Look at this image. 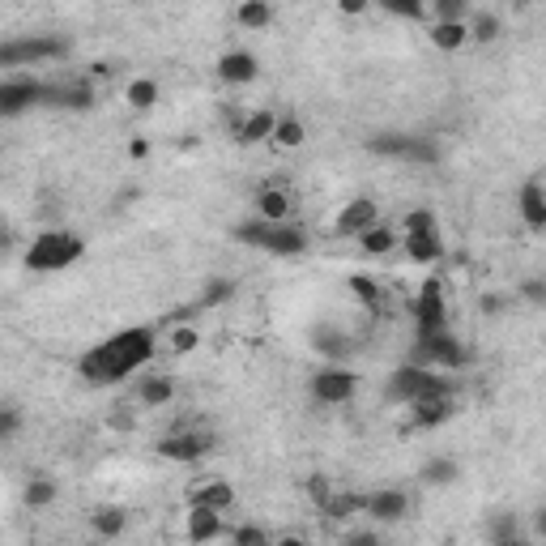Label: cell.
I'll use <instances>...</instances> for the list:
<instances>
[{"instance_id":"obj_35","label":"cell","mask_w":546,"mask_h":546,"mask_svg":"<svg viewBox=\"0 0 546 546\" xmlns=\"http://www.w3.org/2000/svg\"><path fill=\"white\" fill-rule=\"evenodd\" d=\"M128 103H133L137 111H150L158 103V82H154V77H133V82H128Z\"/></svg>"},{"instance_id":"obj_8","label":"cell","mask_w":546,"mask_h":546,"mask_svg":"<svg viewBox=\"0 0 546 546\" xmlns=\"http://www.w3.org/2000/svg\"><path fill=\"white\" fill-rule=\"evenodd\" d=\"M308 393H312L316 406H350L355 393H359V376H355V367H346L342 359H333V363L320 367V372H312Z\"/></svg>"},{"instance_id":"obj_12","label":"cell","mask_w":546,"mask_h":546,"mask_svg":"<svg viewBox=\"0 0 546 546\" xmlns=\"http://www.w3.org/2000/svg\"><path fill=\"white\" fill-rule=\"evenodd\" d=\"M214 448V436L210 431H171V436L158 440V457H167V461H180V465H192V461H201L205 453Z\"/></svg>"},{"instance_id":"obj_7","label":"cell","mask_w":546,"mask_h":546,"mask_svg":"<svg viewBox=\"0 0 546 546\" xmlns=\"http://www.w3.org/2000/svg\"><path fill=\"white\" fill-rule=\"evenodd\" d=\"M410 363L436 367V372H461V367L470 363V350H465L461 337L444 325V329L427 333V337H414V359Z\"/></svg>"},{"instance_id":"obj_46","label":"cell","mask_w":546,"mask_h":546,"mask_svg":"<svg viewBox=\"0 0 546 546\" xmlns=\"http://www.w3.org/2000/svg\"><path fill=\"white\" fill-rule=\"evenodd\" d=\"M146 154H150V141H141V137L128 141V158H146Z\"/></svg>"},{"instance_id":"obj_45","label":"cell","mask_w":546,"mask_h":546,"mask_svg":"<svg viewBox=\"0 0 546 546\" xmlns=\"http://www.w3.org/2000/svg\"><path fill=\"white\" fill-rule=\"evenodd\" d=\"M367 5H372V0H337V9H342L346 18H359V13H367Z\"/></svg>"},{"instance_id":"obj_5","label":"cell","mask_w":546,"mask_h":546,"mask_svg":"<svg viewBox=\"0 0 546 546\" xmlns=\"http://www.w3.org/2000/svg\"><path fill=\"white\" fill-rule=\"evenodd\" d=\"M73 47L64 35H18L0 43V69H35V64L64 60Z\"/></svg>"},{"instance_id":"obj_13","label":"cell","mask_w":546,"mask_h":546,"mask_svg":"<svg viewBox=\"0 0 546 546\" xmlns=\"http://www.w3.org/2000/svg\"><path fill=\"white\" fill-rule=\"evenodd\" d=\"M406 410H410V427L414 431H436V427H444L457 414V393H431V397H419Z\"/></svg>"},{"instance_id":"obj_24","label":"cell","mask_w":546,"mask_h":546,"mask_svg":"<svg viewBox=\"0 0 546 546\" xmlns=\"http://www.w3.org/2000/svg\"><path fill=\"white\" fill-rule=\"evenodd\" d=\"M256 218H273V222H282V218H291V197H286V188H273L265 184L261 192H256Z\"/></svg>"},{"instance_id":"obj_38","label":"cell","mask_w":546,"mask_h":546,"mask_svg":"<svg viewBox=\"0 0 546 546\" xmlns=\"http://www.w3.org/2000/svg\"><path fill=\"white\" fill-rule=\"evenodd\" d=\"M22 410L18 406H9V401H0V444H9L13 436H18V431H22Z\"/></svg>"},{"instance_id":"obj_23","label":"cell","mask_w":546,"mask_h":546,"mask_svg":"<svg viewBox=\"0 0 546 546\" xmlns=\"http://www.w3.org/2000/svg\"><path fill=\"white\" fill-rule=\"evenodd\" d=\"M465 30H470V43H478V47H491L495 39L504 35V22H500V13L478 9V13H465Z\"/></svg>"},{"instance_id":"obj_19","label":"cell","mask_w":546,"mask_h":546,"mask_svg":"<svg viewBox=\"0 0 546 546\" xmlns=\"http://www.w3.org/2000/svg\"><path fill=\"white\" fill-rule=\"evenodd\" d=\"M517 205H521L525 227L534 231V235H542V231H546V188H542L538 175H534V180H525V184H521V197H517Z\"/></svg>"},{"instance_id":"obj_36","label":"cell","mask_w":546,"mask_h":546,"mask_svg":"<svg viewBox=\"0 0 546 546\" xmlns=\"http://www.w3.org/2000/svg\"><path fill=\"white\" fill-rule=\"evenodd\" d=\"M171 355H192V350H197L201 346V333L197 329H192V325H180V320H175V325H171Z\"/></svg>"},{"instance_id":"obj_44","label":"cell","mask_w":546,"mask_h":546,"mask_svg":"<svg viewBox=\"0 0 546 546\" xmlns=\"http://www.w3.org/2000/svg\"><path fill=\"white\" fill-rule=\"evenodd\" d=\"M521 295H525L529 303H546V282H542V278H534V282H525V286H521Z\"/></svg>"},{"instance_id":"obj_27","label":"cell","mask_w":546,"mask_h":546,"mask_svg":"<svg viewBox=\"0 0 546 546\" xmlns=\"http://www.w3.org/2000/svg\"><path fill=\"white\" fill-rule=\"evenodd\" d=\"M419 478H423V487H453L461 478V465L453 457H431L419 470Z\"/></svg>"},{"instance_id":"obj_9","label":"cell","mask_w":546,"mask_h":546,"mask_svg":"<svg viewBox=\"0 0 546 546\" xmlns=\"http://www.w3.org/2000/svg\"><path fill=\"white\" fill-rule=\"evenodd\" d=\"M372 154L401 158V163H423V167L440 163L436 141H431V137H410V133H380V137H372Z\"/></svg>"},{"instance_id":"obj_6","label":"cell","mask_w":546,"mask_h":546,"mask_svg":"<svg viewBox=\"0 0 546 546\" xmlns=\"http://www.w3.org/2000/svg\"><path fill=\"white\" fill-rule=\"evenodd\" d=\"M401 248L414 265H436L444 256V231H440V218L431 210H410L401 218Z\"/></svg>"},{"instance_id":"obj_21","label":"cell","mask_w":546,"mask_h":546,"mask_svg":"<svg viewBox=\"0 0 546 546\" xmlns=\"http://www.w3.org/2000/svg\"><path fill=\"white\" fill-rule=\"evenodd\" d=\"M273 111H248V116H239L235 124H231V137L239 141V146H261V141H269V133H273Z\"/></svg>"},{"instance_id":"obj_4","label":"cell","mask_w":546,"mask_h":546,"mask_svg":"<svg viewBox=\"0 0 546 546\" xmlns=\"http://www.w3.org/2000/svg\"><path fill=\"white\" fill-rule=\"evenodd\" d=\"M431 393H457L453 372H436V367H423V363H401L397 372L384 384V397L397 401V406H414L419 397Z\"/></svg>"},{"instance_id":"obj_16","label":"cell","mask_w":546,"mask_h":546,"mask_svg":"<svg viewBox=\"0 0 546 546\" xmlns=\"http://www.w3.org/2000/svg\"><path fill=\"white\" fill-rule=\"evenodd\" d=\"M43 107H64V111H90L94 107V77L82 82H64L43 90Z\"/></svg>"},{"instance_id":"obj_25","label":"cell","mask_w":546,"mask_h":546,"mask_svg":"<svg viewBox=\"0 0 546 546\" xmlns=\"http://www.w3.org/2000/svg\"><path fill=\"white\" fill-rule=\"evenodd\" d=\"M346 286H350V295H355L367 312H384V303H389V299H384V286L372 278V273H350Z\"/></svg>"},{"instance_id":"obj_3","label":"cell","mask_w":546,"mask_h":546,"mask_svg":"<svg viewBox=\"0 0 546 546\" xmlns=\"http://www.w3.org/2000/svg\"><path fill=\"white\" fill-rule=\"evenodd\" d=\"M235 239L248 244L256 252H269V256H303L308 252V231L295 227L291 218L273 222V218H248L235 227Z\"/></svg>"},{"instance_id":"obj_20","label":"cell","mask_w":546,"mask_h":546,"mask_svg":"<svg viewBox=\"0 0 546 546\" xmlns=\"http://www.w3.org/2000/svg\"><path fill=\"white\" fill-rule=\"evenodd\" d=\"M171 397H175V380L167 372H137V401L146 410L171 406Z\"/></svg>"},{"instance_id":"obj_47","label":"cell","mask_w":546,"mask_h":546,"mask_svg":"<svg viewBox=\"0 0 546 546\" xmlns=\"http://www.w3.org/2000/svg\"><path fill=\"white\" fill-rule=\"evenodd\" d=\"M5 248H9V235H5V231H0V256H5Z\"/></svg>"},{"instance_id":"obj_26","label":"cell","mask_w":546,"mask_h":546,"mask_svg":"<svg viewBox=\"0 0 546 546\" xmlns=\"http://www.w3.org/2000/svg\"><path fill=\"white\" fill-rule=\"evenodd\" d=\"M269 141H273V146H282V150H299L303 141H308V124H303L299 116H278V120H273Z\"/></svg>"},{"instance_id":"obj_37","label":"cell","mask_w":546,"mask_h":546,"mask_svg":"<svg viewBox=\"0 0 546 546\" xmlns=\"http://www.w3.org/2000/svg\"><path fill=\"white\" fill-rule=\"evenodd\" d=\"M427 9L436 13V22H461L470 13V0H427Z\"/></svg>"},{"instance_id":"obj_10","label":"cell","mask_w":546,"mask_h":546,"mask_svg":"<svg viewBox=\"0 0 546 546\" xmlns=\"http://www.w3.org/2000/svg\"><path fill=\"white\" fill-rule=\"evenodd\" d=\"M43 90L47 82H39V77H0V120H18L26 116V111L43 107Z\"/></svg>"},{"instance_id":"obj_43","label":"cell","mask_w":546,"mask_h":546,"mask_svg":"<svg viewBox=\"0 0 546 546\" xmlns=\"http://www.w3.org/2000/svg\"><path fill=\"white\" fill-rule=\"evenodd\" d=\"M308 495H312L316 508H320V504H325L329 495H333V483H329V478H320V474H316V478H308Z\"/></svg>"},{"instance_id":"obj_28","label":"cell","mask_w":546,"mask_h":546,"mask_svg":"<svg viewBox=\"0 0 546 546\" xmlns=\"http://www.w3.org/2000/svg\"><path fill=\"white\" fill-rule=\"evenodd\" d=\"M312 346L329 359H346L350 355V333L333 329V325H320V329H312Z\"/></svg>"},{"instance_id":"obj_33","label":"cell","mask_w":546,"mask_h":546,"mask_svg":"<svg viewBox=\"0 0 546 546\" xmlns=\"http://www.w3.org/2000/svg\"><path fill=\"white\" fill-rule=\"evenodd\" d=\"M239 26H244V30L273 26V5H269V0H239Z\"/></svg>"},{"instance_id":"obj_42","label":"cell","mask_w":546,"mask_h":546,"mask_svg":"<svg viewBox=\"0 0 546 546\" xmlns=\"http://www.w3.org/2000/svg\"><path fill=\"white\" fill-rule=\"evenodd\" d=\"M231 538H235L239 546H265V542H269V534H265V529H256V525H239Z\"/></svg>"},{"instance_id":"obj_30","label":"cell","mask_w":546,"mask_h":546,"mask_svg":"<svg viewBox=\"0 0 546 546\" xmlns=\"http://www.w3.org/2000/svg\"><path fill=\"white\" fill-rule=\"evenodd\" d=\"M431 43H436L440 52H461V47L470 43L465 18H461V22H436V26H431Z\"/></svg>"},{"instance_id":"obj_15","label":"cell","mask_w":546,"mask_h":546,"mask_svg":"<svg viewBox=\"0 0 546 546\" xmlns=\"http://www.w3.org/2000/svg\"><path fill=\"white\" fill-rule=\"evenodd\" d=\"M376 222H380V205L372 197H355V201L342 205V214H337L333 231L342 235V239H359L367 227H376Z\"/></svg>"},{"instance_id":"obj_29","label":"cell","mask_w":546,"mask_h":546,"mask_svg":"<svg viewBox=\"0 0 546 546\" xmlns=\"http://www.w3.org/2000/svg\"><path fill=\"white\" fill-rule=\"evenodd\" d=\"M359 244H363L367 256H389V252L401 244V235H397L393 227H384V222H376V227H367V231L359 235Z\"/></svg>"},{"instance_id":"obj_41","label":"cell","mask_w":546,"mask_h":546,"mask_svg":"<svg viewBox=\"0 0 546 546\" xmlns=\"http://www.w3.org/2000/svg\"><path fill=\"white\" fill-rule=\"evenodd\" d=\"M512 538H517V517H512V512H504V517L495 521V529H491V542L504 546V542H512Z\"/></svg>"},{"instance_id":"obj_40","label":"cell","mask_w":546,"mask_h":546,"mask_svg":"<svg viewBox=\"0 0 546 546\" xmlns=\"http://www.w3.org/2000/svg\"><path fill=\"white\" fill-rule=\"evenodd\" d=\"M235 295V282H210V291L201 295V308H222Z\"/></svg>"},{"instance_id":"obj_31","label":"cell","mask_w":546,"mask_h":546,"mask_svg":"<svg viewBox=\"0 0 546 546\" xmlns=\"http://www.w3.org/2000/svg\"><path fill=\"white\" fill-rule=\"evenodd\" d=\"M90 529H94L99 538H120L124 529H128V512H124V508H99V512L90 517Z\"/></svg>"},{"instance_id":"obj_32","label":"cell","mask_w":546,"mask_h":546,"mask_svg":"<svg viewBox=\"0 0 546 546\" xmlns=\"http://www.w3.org/2000/svg\"><path fill=\"white\" fill-rule=\"evenodd\" d=\"M320 512L325 517H333V521H346V517H355V512H363V495H355V491H333L325 504H320Z\"/></svg>"},{"instance_id":"obj_39","label":"cell","mask_w":546,"mask_h":546,"mask_svg":"<svg viewBox=\"0 0 546 546\" xmlns=\"http://www.w3.org/2000/svg\"><path fill=\"white\" fill-rule=\"evenodd\" d=\"M380 9H389L393 18H423L427 13V0H376Z\"/></svg>"},{"instance_id":"obj_11","label":"cell","mask_w":546,"mask_h":546,"mask_svg":"<svg viewBox=\"0 0 546 546\" xmlns=\"http://www.w3.org/2000/svg\"><path fill=\"white\" fill-rule=\"evenodd\" d=\"M410 316H414V337H427L448 325V299H444V282L440 278H427L423 291L414 295L410 303Z\"/></svg>"},{"instance_id":"obj_48","label":"cell","mask_w":546,"mask_h":546,"mask_svg":"<svg viewBox=\"0 0 546 546\" xmlns=\"http://www.w3.org/2000/svg\"><path fill=\"white\" fill-rule=\"evenodd\" d=\"M512 5H529V0H512Z\"/></svg>"},{"instance_id":"obj_34","label":"cell","mask_w":546,"mask_h":546,"mask_svg":"<svg viewBox=\"0 0 546 546\" xmlns=\"http://www.w3.org/2000/svg\"><path fill=\"white\" fill-rule=\"evenodd\" d=\"M56 495H60V487L52 483V478H30L26 491H22V504L39 512V508H52V504H56Z\"/></svg>"},{"instance_id":"obj_2","label":"cell","mask_w":546,"mask_h":546,"mask_svg":"<svg viewBox=\"0 0 546 546\" xmlns=\"http://www.w3.org/2000/svg\"><path fill=\"white\" fill-rule=\"evenodd\" d=\"M82 256H86V235L82 231L52 227V231H39L26 244L22 265H26V273H64V269H73L77 261H82Z\"/></svg>"},{"instance_id":"obj_22","label":"cell","mask_w":546,"mask_h":546,"mask_svg":"<svg viewBox=\"0 0 546 546\" xmlns=\"http://www.w3.org/2000/svg\"><path fill=\"white\" fill-rule=\"evenodd\" d=\"M184 534H188V542H214V538L227 534V525H222V512L188 504V529H184Z\"/></svg>"},{"instance_id":"obj_14","label":"cell","mask_w":546,"mask_h":546,"mask_svg":"<svg viewBox=\"0 0 546 546\" xmlns=\"http://www.w3.org/2000/svg\"><path fill=\"white\" fill-rule=\"evenodd\" d=\"M363 512L380 525H397L401 517L410 512V495L397 491V487H380V491H367L363 495Z\"/></svg>"},{"instance_id":"obj_18","label":"cell","mask_w":546,"mask_h":546,"mask_svg":"<svg viewBox=\"0 0 546 546\" xmlns=\"http://www.w3.org/2000/svg\"><path fill=\"white\" fill-rule=\"evenodd\" d=\"M188 504H192V508L231 512V508H235V487L227 483V478H205V483H197V487H192Z\"/></svg>"},{"instance_id":"obj_17","label":"cell","mask_w":546,"mask_h":546,"mask_svg":"<svg viewBox=\"0 0 546 546\" xmlns=\"http://www.w3.org/2000/svg\"><path fill=\"white\" fill-rule=\"evenodd\" d=\"M218 77L227 86H252L261 77V60H256L248 47H235V52H222L218 56Z\"/></svg>"},{"instance_id":"obj_1","label":"cell","mask_w":546,"mask_h":546,"mask_svg":"<svg viewBox=\"0 0 546 546\" xmlns=\"http://www.w3.org/2000/svg\"><path fill=\"white\" fill-rule=\"evenodd\" d=\"M158 355V329L154 325H128L116 329L103 342H94L82 359H77V376L90 389H116V384L133 380L137 372H146Z\"/></svg>"}]
</instances>
